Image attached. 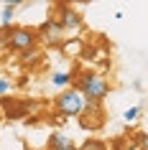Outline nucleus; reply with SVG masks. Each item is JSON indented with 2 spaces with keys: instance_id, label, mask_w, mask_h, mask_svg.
<instances>
[{
  "instance_id": "nucleus-18",
  "label": "nucleus",
  "mask_w": 148,
  "mask_h": 150,
  "mask_svg": "<svg viewBox=\"0 0 148 150\" xmlns=\"http://www.w3.org/2000/svg\"><path fill=\"white\" fill-rule=\"evenodd\" d=\"M123 150H138V148H135L133 142H125V145H123Z\"/></svg>"
},
{
  "instance_id": "nucleus-6",
  "label": "nucleus",
  "mask_w": 148,
  "mask_h": 150,
  "mask_svg": "<svg viewBox=\"0 0 148 150\" xmlns=\"http://www.w3.org/2000/svg\"><path fill=\"white\" fill-rule=\"evenodd\" d=\"M0 107H3V117L8 120H26V99H0Z\"/></svg>"
},
{
  "instance_id": "nucleus-13",
  "label": "nucleus",
  "mask_w": 148,
  "mask_h": 150,
  "mask_svg": "<svg viewBox=\"0 0 148 150\" xmlns=\"http://www.w3.org/2000/svg\"><path fill=\"white\" fill-rule=\"evenodd\" d=\"M138 117H140V104H135V107H128V110L123 112V120L128 122V125H133Z\"/></svg>"
},
{
  "instance_id": "nucleus-1",
  "label": "nucleus",
  "mask_w": 148,
  "mask_h": 150,
  "mask_svg": "<svg viewBox=\"0 0 148 150\" xmlns=\"http://www.w3.org/2000/svg\"><path fill=\"white\" fill-rule=\"evenodd\" d=\"M71 84H74L71 89H77L79 94L84 97V102H102L110 94L107 79L102 76L100 71H92V69H84L77 79H71Z\"/></svg>"
},
{
  "instance_id": "nucleus-16",
  "label": "nucleus",
  "mask_w": 148,
  "mask_h": 150,
  "mask_svg": "<svg viewBox=\"0 0 148 150\" xmlns=\"http://www.w3.org/2000/svg\"><path fill=\"white\" fill-rule=\"evenodd\" d=\"M8 51V28H0V54Z\"/></svg>"
},
{
  "instance_id": "nucleus-14",
  "label": "nucleus",
  "mask_w": 148,
  "mask_h": 150,
  "mask_svg": "<svg viewBox=\"0 0 148 150\" xmlns=\"http://www.w3.org/2000/svg\"><path fill=\"white\" fill-rule=\"evenodd\" d=\"M44 110V104L41 102H33V99H26V115H39Z\"/></svg>"
},
{
  "instance_id": "nucleus-9",
  "label": "nucleus",
  "mask_w": 148,
  "mask_h": 150,
  "mask_svg": "<svg viewBox=\"0 0 148 150\" xmlns=\"http://www.w3.org/2000/svg\"><path fill=\"white\" fill-rule=\"evenodd\" d=\"M18 56H21V61H23L26 66H39L41 59H44V51L36 46V48H31V51H23V54H18Z\"/></svg>"
},
{
  "instance_id": "nucleus-15",
  "label": "nucleus",
  "mask_w": 148,
  "mask_h": 150,
  "mask_svg": "<svg viewBox=\"0 0 148 150\" xmlns=\"http://www.w3.org/2000/svg\"><path fill=\"white\" fill-rule=\"evenodd\" d=\"M10 92H13V84L8 79H0V97H8Z\"/></svg>"
},
{
  "instance_id": "nucleus-19",
  "label": "nucleus",
  "mask_w": 148,
  "mask_h": 150,
  "mask_svg": "<svg viewBox=\"0 0 148 150\" xmlns=\"http://www.w3.org/2000/svg\"><path fill=\"white\" fill-rule=\"evenodd\" d=\"M0 120H3V107H0Z\"/></svg>"
},
{
  "instance_id": "nucleus-4",
  "label": "nucleus",
  "mask_w": 148,
  "mask_h": 150,
  "mask_svg": "<svg viewBox=\"0 0 148 150\" xmlns=\"http://www.w3.org/2000/svg\"><path fill=\"white\" fill-rule=\"evenodd\" d=\"M54 21H56V25L61 28L64 36H66V33H71V36L79 33L82 31V23H84V21H82V13H79L74 5H66V3L56 5V18Z\"/></svg>"
},
{
  "instance_id": "nucleus-5",
  "label": "nucleus",
  "mask_w": 148,
  "mask_h": 150,
  "mask_svg": "<svg viewBox=\"0 0 148 150\" xmlns=\"http://www.w3.org/2000/svg\"><path fill=\"white\" fill-rule=\"evenodd\" d=\"M36 36H39V41L49 43V46H59V43H61V38H64L61 28L56 25L54 18H46V21H44V23L36 28Z\"/></svg>"
},
{
  "instance_id": "nucleus-10",
  "label": "nucleus",
  "mask_w": 148,
  "mask_h": 150,
  "mask_svg": "<svg viewBox=\"0 0 148 150\" xmlns=\"http://www.w3.org/2000/svg\"><path fill=\"white\" fill-rule=\"evenodd\" d=\"M71 71H54L51 74V84L54 87H59V89H66V87H71Z\"/></svg>"
},
{
  "instance_id": "nucleus-8",
  "label": "nucleus",
  "mask_w": 148,
  "mask_h": 150,
  "mask_svg": "<svg viewBox=\"0 0 148 150\" xmlns=\"http://www.w3.org/2000/svg\"><path fill=\"white\" fill-rule=\"evenodd\" d=\"M16 8H21V3H18V0L3 3V10H0V28H10V25H13V16H16Z\"/></svg>"
},
{
  "instance_id": "nucleus-11",
  "label": "nucleus",
  "mask_w": 148,
  "mask_h": 150,
  "mask_svg": "<svg viewBox=\"0 0 148 150\" xmlns=\"http://www.w3.org/2000/svg\"><path fill=\"white\" fill-rule=\"evenodd\" d=\"M77 150H110V145L105 140H100V137H87Z\"/></svg>"
},
{
  "instance_id": "nucleus-7",
  "label": "nucleus",
  "mask_w": 148,
  "mask_h": 150,
  "mask_svg": "<svg viewBox=\"0 0 148 150\" xmlns=\"http://www.w3.org/2000/svg\"><path fill=\"white\" fill-rule=\"evenodd\" d=\"M46 150H77V145H74V140H71V137H69L66 132L56 130V132H51V135H49Z\"/></svg>"
},
{
  "instance_id": "nucleus-12",
  "label": "nucleus",
  "mask_w": 148,
  "mask_h": 150,
  "mask_svg": "<svg viewBox=\"0 0 148 150\" xmlns=\"http://www.w3.org/2000/svg\"><path fill=\"white\" fill-rule=\"evenodd\" d=\"M133 145L138 150H148V135L146 130H135V135H133Z\"/></svg>"
},
{
  "instance_id": "nucleus-17",
  "label": "nucleus",
  "mask_w": 148,
  "mask_h": 150,
  "mask_svg": "<svg viewBox=\"0 0 148 150\" xmlns=\"http://www.w3.org/2000/svg\"><path fill=\"white\" fill-rule=\"evenodd\" d=\"M51 122H54V125H61V122H66V120L59 117V115H51Z\"/></svg>"
},
{
  "instance_id": "nucleus-3",
  "label": "nucleus",
  "mask_w": 148,
  "mask_h": 150,
  "mask_svg": "<svg viewBox=\"0 0 148 150\" xmlns=\"http://www.w3.org/2000/svg\"><path fill=\"white\" fill-rule=\"evenodd\" d=\"M36 46H39L36 28H31V25H10L8 28V51L23 54V51H31Z\"/></svg>"
},
{
  "instance_id": "nucleus-2",
  "label": "nucleus",
  "mask_w": 148,
  "mask_h": 150,
  "mask_svg": "<svg viewBox=\"0 0 148 150\" xmlns=\"http://www.w3.org/2000/svg\"><path fill=\"white\" fill-rule=\"evenodd\" d=\"M82 110H84V97L79 94L77 89L66 87V89H61V92L56 94L54 115H59V117H64V120H74V117L82 115Z\"/></svg>"
}]
</instances>
